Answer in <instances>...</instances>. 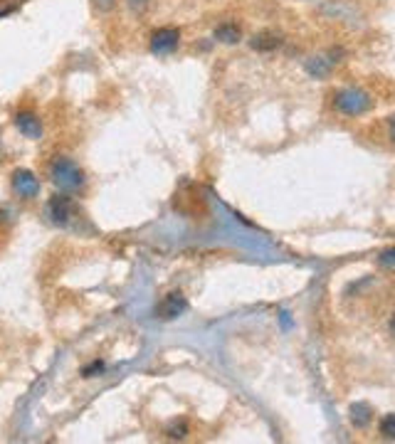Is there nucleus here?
I'll return each instance as SVG.
<instances>
[{"label": "nucleus", "mask_w": 395, "mask_h": 444, "mask_svg": "<svg viewBox=\"0 0 395 444\" xmlns=\"http://www.w3.org/2000/svg\"><path fill=\"white\" fill-rule=\"evenodd\" d=\"M50 180L60 192H74V190L84 188L87 175H84V170L79 168V163H74L72 158L57 156L50 165Z\"/></svg>", "instance_id": "nucleus-1"}, {"label": "nucleus", "mask_w": 395, "mask_h": 444, "mask_svg": "<svg viewBox=\"0 0 395 444\" xmlns=\"http://www.w3.org/2000/svg\"><path fill=\"white\" fill-rule=\"evenodd\" d=\"M45 215H47V220L52 224H57V227H69V224L79 217V205L67 195V192H57V195H52L50 200H47Z\"/></svg>", "instance_id": "nucleus-2"}, {"label": "nucleus", "mask_w": 395, "mask_h": 444, "mask_svg": "<svg viewBox=\"0 0 395 444\" xmlns=\"http://www.w3.org/2000/svg\"><path fill=\"white\" fill-rule=\"evenodd\" d=\"M334 106L346 116H361L373 106V99H371V94L363 92V89L349 87L334 94Z\"/></svg>", "instance_id": "nucleus-3"}, {"label": "nucleus", "mask_w": 395, "mask_h": 444, "mask_svg": "<svg viewBox=\"0 0 395 444\" xmlns=\"http://www.w3.org/2000/svg\"><path fill=\"white\" fill-rule=\"evenodd\" d=\"M185 309H188V299H185L180 291H170L156 304V311L153 314H156V319H161V321H173V319H178L180 314H185Z\"/></svg>", "instance_id": "nucleus-4"}, {"label": "nucleus", "mask_w": 395, "mask_h": 444, "mask_svg": "<svg viewBox=\"0 0 395 444\" xmlns=\"http://www.w3.org/2000/svg\"><path fill=\"white\" fill-rule=\"evenodd\" d=\"M13 190L15 195H20L23 200H33V197L40 195V180L33 170L28 168H18L13 173Z\"/></svg>", "instance_id": "nucleus-5"}, {"label": "nucleus", "mask_w": 395, "mask_h": 444, "mask_svg": "<svg viewBox=\"0 0 395 444\" xmlns=\"http://www.w3.org/2000/svg\"><path fill=\"white\" fill-rule=\"evenodd\" d=\"M180 45V30L178 28H158L151 35V52L153 55H170Z\"/></svg>", "instance_id": "nucleus-6"}, {"label": "nucleus", "mask_w": 395, "mask_h": 444, "mask_svg": "<svg viewBox=\"0 0 395 444\" xmlns=\"http://www.w3.org/2000/svg\"><path fill=\"white\" fill-rule=\"evenodd\" d=\"M15 126L20 128V133H23L25 138H33V141H37V138L42 136V124L33 111H20V114L15 116Z\"/></svg>", "instance_id": "nucleus-7"}, {"label": "nucleus", "mask_w": 395, "mask_h": 444, "mask_svg": "<svg viewBox=\"0 0 395 444\" xmlns=\"http://www.w3.org/2000/svg\"><path fill=\"white\" fill-rule=\"evenodd\" d=\"M250 45H252V50H257V52H272L282 45V37L272 30H262L250 40Z\"/></svg>", "instance_id": "nucleus-8"}, {"label": "nucleus", "mask_w": 395, "mask_h": 444, "mask_svg": "<svg viewBox=\"0 0 395 444\" xmlns=\"http://www.w3.org/2000/svg\"><path fill=\"white\" fill-rule=\"evenodd\" d=\"M349 417H351V422H354V427H359V430H363V427L371 425V420H373V410H371V405H368V403H356V405H351Z\"/></svg>", "instance_id": "nucleus-9"}, {"label": "nucleus", "mask_w": 395, "mask_h": 444, "mask_svg": "<svg viewBox=\"0 0 395 444\" xmlns=\"http://www.w3.org/2000/svg\"><path fill=\"white\" fill-rule=\"evenodd\" d=\"M240 37H242V32L235 23H222L215 28V40L217 42H225V45H235V42H240Z\"/></svg>", "instance_id": "nucleus-10"}, {"label": "nucleus", "mask_w": 395, "mask_h": 444, "mask_svg": "<svg viewBox=\"0 0 395 444\" xmlns=\"http://www.w3.org/2000/svg\"><path fill=\"white\" fill-rule=\"evenodd\" d=\"M378 432H381L383 440H395V413L383 417L381 425H378Z\"/></svg>", "instance_id": "nucleus-11"}, {"label": "nucleus", "mask_w": 395, "mask_h": 444, "mask_svg": "<svg viewBox=\"0 0 395 444\" xmlns=\"http://www.w3.org/2000/svg\"><path fill=\"white\" fill-rule=\"evenodd\" d=\"M101 371H104V363H101V361H94L92 366L84 368L82 376H84V378H94V376H97V373H101Z\"/></svg>", "instance_id": "nucleus-12"}, {"label": "nucleus", "mask_w": 395, "mask_h": 444, "mask_svg": "<svg viewBox=\"0 0 395 444\" xmlns=\"http://www.w3.org/2000/svg\"><path fill=\"white\" fill-rule=\"evenodd\" d=\"M168 437H170V440H183V437H185V425H175V427H170V430H168Z\"/></svg>", "instance_id": "nucleus-13"}, {"label": "nucleus", "mask_w": 395, "mask_h": 444, "mask_svg": "<svg viewBox=\"0 0 395 444\" xmlns=\"http://www.w3.org/2000/svg\"><path fill=\"white\" fill-rule=\"evenodd\" d=\"M381 264L383 267H395V249H388V252L381 254Z\"/></svg>", "instance_id": "nucleus-14"}, {"label": "nucleus", "mask_w": 395, "mask_h": 444, "mask_svg": "<svg viewBox=\"0 0 395 444\" xmlns=\"http://www.w3.org/2000/svg\"><path fill=\"white\" fill-rule=\"evenodd\" d=\"M146 3H148V0H129V8L131 10H143V8H146Z\"/></svg>", "instance_id": "nucleus-15"}, {"label": "nucleus", "mask_w": 395, "mask_h": 444, "mask_svg": "<svg viewBox=\"0 0 395 444\" xmlns=\"http://www.w3.org/2000/svg\"><path fill=\"white\" fill-rule=\"evenodd\" d=\"M388 126H391V136H393V141H395V116H391V121H388Z\"/></svg>", "instance_id": "nucleus-16"}, {"label": "nucleus", "mask_w": 395, "mask_h": 444, "mask_svg": "<svg viewBox=\"0 0 395 444\" xmlns=\"http://www.w3.org/2000/svg\"><path fill=\"white\" fill-rule=\"evenodd\" d=\"M111 5H114V3H111V0H101V10H109Z\"/></svg>", "instance_id": "nucleus-17"}, {"label": "nucleus", "mask_w": 395, "mask_h": 444, "mask_svg": "<svg viewBox=\"0 0 395 444\" xmlns=\"http://www.w3.org/2000/svg\"><path fill=\"white\" fill-rule=\"evenodd\" d=\"M391 329H393V334H395V319L391 321Z\"/></svg>", "instance_id": "nucleus-18"}]
</instances>
